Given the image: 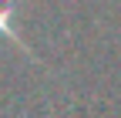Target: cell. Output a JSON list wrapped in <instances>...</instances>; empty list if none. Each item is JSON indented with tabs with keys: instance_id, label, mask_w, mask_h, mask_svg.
Listing matches in <instances>:
<instances>
[{
	"instance_id": "obj_1",
	"label": "cell",
	"mask_w": 121,
	"mask_h": 118,
	"mask_svg": "<svg viewBox=\"0 0 121 118\" xmlns=\"http://www.w3.org/2000/svg\"><path fill=\"white\" fill-rule=\"evenodd\" d=\"M10 14H13L10 0H0V34L10 37V41H13V47H20V51H24V41H20V37H17V31L10 27Z\"/></svg>"
}]
</instances>
